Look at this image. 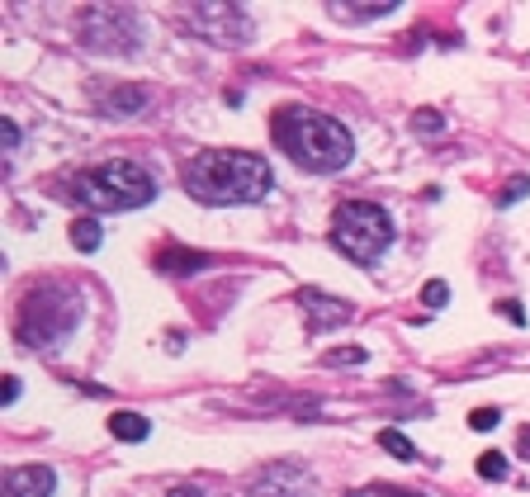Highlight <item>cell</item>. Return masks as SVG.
Masks as SVG:
<instances>
[{"instance_id":"obj_20","label":"cell","mask_w":530,"mask_h":497,"mask_svg":"<svg viewBox=\"0 0 530 497\" xmlns=\"http://www.w3.org/2000/svg\"><path fill=\"white\" fill-rule=\"evenodd\" d=\"M497 422H502V412H497V407H474V412H469V426H474V431H492Z\"/></svg>"},{"instance_id":"obj_23","label":"cell","mask_w":530,"mask_h":497,"mask_svg":"<svg viewBox=\"0 0 530 497\" xmlns=\"http://www.w3.org/2000/svg\"><path fill=\"white\" fill-rule=\"evenodd\" d=\"M412 124H417L422 133H440V114H436V109H422V114H417V119H412Z\"/></svg>"},{"instance_id":"obj_9","label":"cell","mask_w":530,"mask_h":497,"mask_svg":"<svg viewBox=\"0 0 530 497\" xmlns=\"http://www.w3.org/2000/svg\"><path fill=\"white\" fill-rule=\"evenodd\" d=\"M90 99H95L99 114H138V109H147L152 95H147V86H109V81H95Z\"/></svg>"},{"instance_id":"obj_8","label":"cell","mask_w":530,"mask_h":497,"mask_svg":"<svg viewBox=\"0 0 530 497\" xmlns=\"http://www.w3.org/2000/svg\"><path fill=\"white\" fill-rule=\"evenodd\" d=\"M246 488L256 497H294L308 488V469H298V464H265L261 474H252Z\"/></svg>"},{"instance_id":"obj_10","label":"cell","mask_w":530,"mask_h":497,"mask_svg":"<svg viewBox=\"0 0 530 497\" xmlns=\"http://www.w3.org/2000/svg\"><path fill=\"white\" fill-rule=\"evenodd\" d=\"M53 469L47 464H20L5 474V497H53Z\"/></svg>"},{"instance_id":"obj_13","label":"cell","mask_w":530,"mask_h":497,"mask_svg":"<svg viewBox=\"0 0 530 497\" xmlns=\"http://www.w3.org/2000/svg\"><path fill=\"white\" fill-rule=\"evenodd\" d=\"M327 10L337 14V20H384V14L398 10V0H379V5L374 0H364V5H341L337 0V5H327Z\"/></svg>"},{"instance_id":"obj_25","label":"cell","mask_w":530,"mask_h":497,"mask_svg":"<svg viewBox=\"0 0 530 497\" xmlns=\"http://www.w3.org/2000/svg\"><path fill=\"white\" fill-rule=\"evenodd\" d=\"M0 133H5V152H14V147H20V128L5 119V124H0Z\"/></svg>"},{"instance_id":"obj_28","label":"cell","mask_w":530,"mask_h":497,"mask_svg":"<svg viewBox=\"0 0 530 497\" xmlns=\"http://www.w3.org/2000/svg\"><path fill=\"white\" fill-rule=\"evenodd\" d=\"M521 455L530 459V431H526V436H521Z\"/></svg>"},{"instance_id":"obj_18","label":"cell","mask_w":530,"mask_h":497,"mask_svg":"<svg viewBox=\"0 0 530 497\" xmlns=\"http://www.w3.org/2000/svg\"><path fill=\"white\" fill-rule=\"evenodd\" d=\"M526 194H530V176H517V180H507V190L497 194V204L511 209V204H517V199H526Z\"/></svg>"},{"instance_id":"obj_12","label":"cell","mask_w":530,"mask_h":497,"mask_svg":"<svg viewBox=\"0 0 530 497\" xmlns=\"http://www.w3.org/2000/svg\"><path fill=\"white\" fill-rule=\"evenodd\" d=\"M109 431H114V441H147V431H152V422L142 417V412H114L109 417Z\"/></svg>"},{"instance_id":"obj_16","label":"cell","mask_w":530,"mask_h":497,"mask_svg":"<svg viewBox=\"0 0 530 497\" xmlns=\"http://www.w3.org/2000/svg\"><path fill=\"white\" fill-rule=\"evenodd\" d=\"M199 265H209L199 252H166L161 256V270H199Z\"/></svg>"},{"instance_id":"obj_2","label":"cell","mask_w":530,"mask_h":497,"mask_svg":"<svg viewBox=\"0 0 530 497\" xmlns=\"http://www.w3.org/2000/svg\"><path fill=\"white\" fill-rule=\"evenodd\" d=\"M185 190L199 204H256L270 190V166L256 152H199L185 166Z\"/></svg>"},{"instance_id":"obj_24","label":"cell","mask_w":530,"mask_h":497,"mask_svg":"<svg viewBox=\"0 0 530 497\" xmlns=\"http://www.w3.org/2000/svg\"><path fill=\"white\" fill-rule=\"evenodd\" d=\"M497 313H502V318H507V322H517V327L526 322V313H521V304H517V298H507V304H502V308H497Z\"/></svg>"},{"instance_id":"obj_15","label":"cell","mask_w":530,"mask_h":497,"mask_svg":"<svg viewBox=\"0 0 530 497\" xmlns=\"http://www.w3.org/2000/svg\"><path fill=\"white\" fill-rule=\"evenodd\" d=\"M379 445H384L389 455H398V459H417V445H412L403 431H379Z\"/></svg>"},{"instance_id":"obj_26","label":"cell","mask_w":530,"mask_h":497,"mask_svg":"<svg viewBox=\"0 0 530 497\" xmlns=\"http://www.w3.org/2000/svg\"><path fill=\"white\" fill-rule=\"evenodd\" d=\"M0 398H5V403H14V398H20V379H14V374L5 379V393H0Z\"/></svg>"},{"instance_id":"obj_21","label":"cell","mask_w":530,"mask_h":497,"mask_svg":"<svg viewBox=\"0 0 530 497\" xmlns=\"http://www.w3.org/2000/svg\"><path fill=\"white\" fill-rule=\"evenodd\" d=\"M445 298H450V289H445V285H440V279H431V285L422 289V304H426V308H440V304H445Z\"/></svg>"},{"instance_id":"obj_14","label":"cell","mask_w":530,"mask_h":497,"mask_svg":"<svg viewBox=\"0 0 530 497\" xmlns=\"http://www.w3.org/2000/svg\"><path fill=\"white\" fill-rule=\"evenodd\" d=\"M99 237H105V232H99L95 219H76L72 223V242L81 246V252H99Z\"/></svg>"},{"instance_id":"obj_1","label":"cell","mask_w":530,"mask_h":497,"mask_svg":"<svg viewBox=\"0 0 530 497\" xmlns=\"http://www.w3.org/2000/svg\"><path fill=\"white\" fill-rule=\"evenodd\" d=\"M275 142L285 147L303 171H318V176L346 171V166H351V152H355L346 124H337L331 114L303 109V105L275 109Z\"/></svg>"},{"instance_id":"obj_3","label":"cell","mask_w":530,"mask_h":497,"mask_svg":"<svg viewBox=\"0 0 530 497\" xmlns=\"http://www.w3.org/2000/svg\"><path fill=\"white\" fill-rule=\"evenodd\" d=\"M81 322V294L72 285H33L20 304V341L33 351H62Z\"/></svg>"},{"instance_id":"obj_5","label":"cell","mask_w":530,"mask_h":497,"mask_svg":"<svg viewBox=\"0 0 530 497\" xmlns=\"http://www.w3.org/2000/svg\"><path fill=\"white\" fill-rule=\"evenodd\" d=\"M389 242H393V223L379 204L355 199V204H341L337 219H331V246L341 256H351L355 265H374L389 252Z\"/></svg>"},{"instance_id":"obj_7","label":"cell","mask_w":530,"mask_h":497,"mask_svg":"<svg viewBox=\"0 0 530 497\" xmlns=\"http://www.w3.org/2000/svg\"><path fill=\"white\" fill-rule=\"evenodd\" d=\"M190 33L199 39L218 43V47H232V43H246L252 39V20H246L242 5H190Z\"/></svg>"},{"instance_id":"obj_6","label":"cell","mask_w":530,"mask_h":497,"mask_svg":"<svg viewBox=\"0 0 530 497\" xmlns=\"http://www.w3.org/2000/svg\"><path fill=\"white\" fill-rule=\"evenodd\" d=\"M81 39H86L95 53H119V57H132L142 47V20L138 10L128 5H95L86 20H81Z\"/></svg>"},{"instance_id":"obj_17","label":"cell","mask_w":530,"mask_h":497,"mask_svg":"<svg viewBox=\"0 0 530 497\" xmlns=\"http://www.w3.org/2000/svg\"><path fill=\"white\" fill-rule=\"evenodd\" d=\"M346 497H422V493H412V488H398V484H364V488L346 493Z\"/></svg>"},{"instance_id":"obj_19","label":"cell","mask_w":530,"mask_h":497,"mask_svg":"<svg viewBox=\"0 0 530 497\" xmlns=\"http://www.w3.org/2000/svg\"><path fill=\"white\" fill-rule=\"evenodd\" d=\"M478 474H483V478H507V459L497 455V450L478 455Z\"/></svg>"},{"instance_id":"obj_4","label":"cell","mask_w":530,"mask_h":497,"mask_svg":"<svg viewBox=\"0 0 530 497\" xmlns=\"http://www.w3.org/2000/svg\"><path fill=\"white\" fill-rule=\"evenodd\" d=\"M72 190L86 209H138L147 199H157V180L138 161H105L95 171L76 176Z\"/></svg>"},{"instance_id":"obj_27","label":"cell","mask_w":530,"mask_h":497,"mask_svg":"<svg viewBox=\"0 0 530 497\" xmlns=\"http://www.w3.org/2000/svg\"><path fill=\"white\" fill-rule=\"evenodd\" d=\"M171 497H204V493H194V488H175Z\"/></svg>"},{"instance_id":"obj_11","label":"cell","mask_w":530,"mask_h":497,"mask_svg":"<svg viewBox=\"0 0 530 497\" xmlns=\"http://www.w3.org/2000/svg\"><path fill=\"white\" fill-rule=\"evenodd\" d=\"M298 304H303L308 322L312 327H331V322H346L351 318V304H341V298H331L322 289H298Z\"/></svg>"},{"instance_id":"obj_22","label":"cell","mask_w":530,"mask_h":497,"mask_svg":"<svg viewBox=\"0 0 530 497\" xmlns=\"http://www.w3.org/2000/svg\"><path fill=\"white\" fill-rule=\"evenodd\" d=\"M331 364H364V346H346V351L331 356Z\"/></svg>"}]
</instances>
